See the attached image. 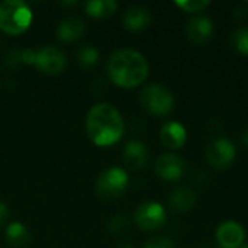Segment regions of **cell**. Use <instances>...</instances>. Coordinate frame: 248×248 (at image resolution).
<instances>
[{"label":"cell","instance_id":"27","mask_svg":"<svg viewBox=\"0 0 248 248\" xmlns=\"http://www.w3.org/2000/svg\"><path fill=\"white\" fill-rule=\"evenodd\" d=\"M241 142L246 145V147H248V129L243 134V137H241Z\"/></svg>","mask_w":248,"mask_h":248},{"label":"cell","instance_id":"18","mask_svg":"<svg viewBox=\"0 0 248 248\" xmlns=\"http://www.w3.org/2000/svg\"><path fill=\"white\" fill-rule=\"evenodd\" d=\"M84 10L90 17L108 19L118 10V3L115 0H89L84 4Z\"/></svg>","mask_w":248,"mask_h":248},{"label":"cell","instance_id":"4","mask_svg":"<svg viewBox=\"0 0 248 248\" xmlns=\"http://www.w3.org/2000/svg\"><path fill=\"white\" fill-rule=\"evenodd\" d=\"M140 102L142 108L154 116H166L174 108L173 93L163 84H147L140 93Z\"/></svg>","mask_w":248,"mask_h":248},{"label":"cell","instance_id":"19","mask_svg":"<svg viewBox=\"0 0 248 248\" xmlns=\"http://www.w3.org/2000/svg\"><path fill=\"white\" fill-rule=\"evenodd\" d=\"M100 58V52L97 48L92 46V45H86L83 48H80L77 51V60L83 67H92L96 65L97 61Z\"/></svg>","mask_w":248,"mask_h":248},{"label":"cell","instance_id":"22","mask_svg":"<svg viewBox=\"0 0 248 248\" xmlns=\"http://www.w3.org/2000/svg\"><path fill=\"white\" fill-rule=\"evenodd\" d=\"M128 227H129V221H128L126 217H122V215H116V217L110 218L109 222H108V230L112 234H121Z\"/></svg>","mask_w":248,"mask_h":248},{"label":"cell","instance_id":"13","mask_svg":"<svg viewBox=\"0 0 248 248\" xmlns=\"http://www.w3.org/2000/svg\"><path fill=\"white\" fill-rule=\"evenodd\" d=\"M160 140L166 148L171 151L180 150L187 141L186 128L177 121H169L160 129Z\"/></svg>","mask_w":248,"mask_h":248},{"label":"cell","instance_id":"7","mask_svg":"<svg viewBox=\"0 0 248 248\" xmlns=\"http://www.w3.org/2000/svg\"><path fill=\"white\" fill-rule=\"evenodd\" d=\"M237 157V148L230 138L219 137L212 140L206 147V160L217 170L228 169Z\"/></svg>","mask_w":248,"mask_h":248},{"label":"cell","instance_id":"17","mask_svg":"<svg viewBox=\"0 0 248 248\" xmlns=\"http://www.w3.org/2000/svg\"><path fill=\"white\" fill-rule=\"evenodd\" d=\"M6 241L10 247L23 248L31 241V235L28 228L17 221H13L6 228Z\"/></svg>","mask_w":248,"mask_h":248},{"label":"cell","instance_id":"14","mask_svg":"<svg viewBox=\"0 0 248 248\" xmlns=\"http://www.w3.org/2000/svg\"><path fill=\"white\" fill-rule=\"evenodd\" d=\"M169 208L176 214H186L198 202V195L192 187L179 186L169 195Z\"/></svg>","mask_w":248,"mask_h":248},{"label":"cell","instance_id":"16","mask_svg":"<svg viewBox=\"0 0 248 248\" xmlns=\"http://www.w3.org/2000/svg\"><path fill=\"white\" fill-rule=\"evenodd\" d=\"M84 32H86V23L78 16H68L62 19L57 26V38L64 44L78 41L80 38H83Z\"/></svg>","mask_w":248,"mask_h":248},{"label":"cell","instance_id":"21","mask_svg":"<svg viewBox=\"0 0 248 248\" xmlns=\"http://www.w3.org/2000/svg\"><path fill=\"white\" fill-rule=\"evenodd\" d=\"M211 4L209 0H177L176 6L186 13H198L205 10Z\"/></svg>","mask_w":248,"mask_h":248},{"label":"cell","instance_id":"11","mask_svg":"<svg viewBox=\"0 0 248 248\" xmlns=\"http://www.w3.org/2000/svg\"><path fill=\"white\" fill-rule=\"evenodd\" d=\"M214 33V23L208 16H195L186 25V36L195 45H205Z\"/></svg>","mask_w":248,"mask_h":248},{"label":"cell","instance_id":"15","mask_svg":"<svg viewBox=\"0 0 248 248\" xmlns=\"http://www.w3.org/2000/svg\"><path fill=\"white\" fill-rule=\"evenodd\" d=\"M151 12L144 6H131L124 12L122 23L124 28L129 32L144 31L151 23Z\"/></svg>","mask_w":248,"mask_h":248},{"label":"cell","instance_id":"3","mask_svg":"<svg viewBox=\"0 0 248 248\" xmlns=\"http://www.w3.org/2000/svg\"><path fill=\"white\" fill-rule=\"evenodd\" d=\"M33 15L23 0H4L0 3V31L6 35L17 36L26 32Z\"/></svg>","mask_w":248,"mask_h":248},{"label":"cell","instance_id":"8","mask_svg":"<svg viewBox=\"0 0 248 248\" xmlns=\"http://www.w3.org/2000/svg\"><path fill=\"white\" fill-rule=\"evenodd\" d=\"M33 65L41 73L55 76L64 71L67 65V55L64 54L62 49L52 46V45H46V46L36 49Z\"/></svg>","mask_w":248,"mask_h":248},{"label":"cell","instance_id":"6","mask_svg":"<svg viewBox=\"0 0 248 248\" xmlns=\"http://www.w3.org/2000/svg\"><path fill=\"white\" fill-rule=\"evenodd\" d=\"M135 225L145 232L161 230L167 222V212L163 205L157 202H144L134 212Z\"/></svg>","mask_w":248,"mask_h":248},{"label":"cell","instance_id":"26","mask_svg":"<svg viewBox=\"0 0 248 248\" xmlns=\"http://www.w3.org/2000/svg\"><path fill=\"white\" fill-rule=\"evenodd\" d=\"M9 219V208L6 206V203L0 202V227H3Z\"/></svg>","mask_w":248,"mask_h":248},{"label":"cell","instance_id":"29","mask_svg":"<svg viewBox=\"0 0 248 248\" xmlns=\"http://www.w3.org/2000/svg\"><path fill=\"white\" fill-rule=\"evenodd\" d=\"M240 248H248V244H244V246H241Z\"/></svg>","mask_w":248,"mask_h":248},{"label":"cell","instance_id":"10","mask_svg":"<svg viewBox=\"0 0 248 248\" xmlns=\"http://www.w3.org/2000/svg\"><path fill=\"white\" fill-rule=\"evenodd\" d=\"M217 243L222 248H240L246 241V230L235 221H225L217 230Z\"/></svg>","mask_w":248,"mask_h":248},{"label":"cell","instance_id":"20","mask_svg":"<svg viewBox=\"0 0 248 248\" xmlns=\"http://www.w3.org/2000/svg\"><path fill=\"white\" fill-rule=\"evenodd\" d=\"M232 45L240 54L248 55V26L238 28L232 33Z\"/></svg>","mask_w":248,"mask_h":248},{"label":"cell","instance_id":"12","mask_svg":"<svg viewBox=\"0 0 248 248\" xmlns=\"http://www.w3.org/2000/svg\"><path fill=\"white\" fill-rule=\"evenodd\" d=\"M124 161L132 170H142L148 166L150 154L144 142L138 140H131L124 147Z\"/></svg>","mask_w":248,"mask_h":248},{"label":"cell","instance_id":"25","mask_svg":"<svg viewBox=\"0 0 248 248\" xmlns=\"http://www.w3.org/2000/svg\"><path fill=\"white\" fill-rule=\"evenodd\" d=\"M20 62V51H12L6 55V64L9 67H16Z\"/></svg>","mask_w":248,"mask_h":248},{"label":"cell","instance_id":"2","mask_svg":"<svg viewBox=\"0 0 248 248\" xmlns=\"http://www.w3.org/2000/svg\"><path fill=\"white\" fill-rule=\"evenodd\" d=\"M150 65L147 58L132 48H122L112 52L106 61L109 80L122 89H134L148 77Z\"/></svg>","mask_w":248,"mask_h":248},{"label":"cell","instance_id":"24","mask_svg":"<svg viewBox=\"0 0 248 248\" xmlns=\"http://www.w3.org/2000/svg\"><path fill=\"white\" fill-rule=\"evenodd\" d=\"M35 55H36V49L26 48V49L20 51V61L26 65H33L35 64Z\"/></svg>","mask_w":248,"mask_h":248},{"label":"cell","instance_id":"9","mask_svg":"<svg viewBox=\"0 0 248 248\" xmlns=\"http://www.w3.org/2000/svg\"><path fill=\"white\" fill-rule=\"evenodd\" d=\"M155 174L166 182H179L186 173V161L177 154H161L154 163Z\"/></svg>","mask_w":248,"mask_h":248},{"label":"cell","instance_id":"1","mask_svg":"<svg viewBox=\"0 0 248 248\" xmlns=\"http://www.w3.org/2000/svg\"><path fill=\"white\" fill-rule=\"evenodd\" d=\"M86 132L94 145L110 147L122 140L125 122L113 105L100 102L92 106L86 115Z\"/></svg>","mask_w":248,"mask_h":248},{"label":"cell","instance_id":"28","mask_svg":"<svg viewBox=\"0 0 248 248\" xmlns=\"http://www.w3.org/2000/svg\"><path fill=\"white\" fill-rule=\"evenodd\" d=\"M118 248H135L132 244H129V243H124V244H121Z\"/></svg>","mask_w":248,"mask_h":248},{"label":"cell","instance_id":"5","mask_svg":"<svg viewBox=\"0 0 248 248\" xmlns=\"http://www.w3.org/2000/svg\"><path fill=\"white\" fill-rule=\"evenodd\" d=\"M129 186L128 173L122 167H109L103 170L94 185V192L100 199L113 201L121 198Z\"/></svg>","mask_w":248,"mask_h":248},{"label":"cell","instance_id":"23","mask_svg":"<svg viewBox=\"0 0 248 248\" xmlns=\"http://www.w3.org/2000/svg\"><path fill=\"white\" fill-rule=\"evenodd\" d=\"M142 248H177L174 241L170 240L169 237H163V235H157L150 238Z\"/></svg>","mask_w":248,"mask_h":248}]
</instances>
